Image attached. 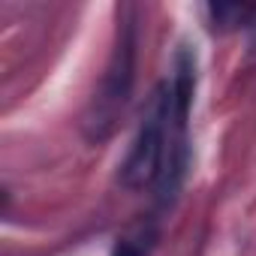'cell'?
<instances>
[{
	"label": "cell",
	"mask_w": 256,
	"mask_h": 256,
	"mask_svg": "<svg viewBox=\"0 0 256 256\" xmlns=\"http://www.w3.org/2000/svg\"><path fill=\"white\" fill-rule=\"evenodd\" d=\"M112 256H148V250H145L139 241H133V238H120V241L114 244Z\"/></svg>",
	"instance_id": "4"
},
{
	"label": "cell",
	"mask_w": 256,
	"mask_h": 256,
	"mask_svg": "<svg viewBox=\"0 0 256 256\" xmlns=\"http://www.w3.org/2000/svg\"><path fill=\"white\" fill-rule=\"evenodd\" d=\"M169 112H172V94L169 84L163 82L145 108V118L139 124V133L133 139V148L120 166V184L139 190L145 184H157L163 157H166V142H169Z\"/></svg>",
	"instance_id": "1"
},
{
	"label": "cell",
	"mask_w": 256,
	"mask_h": 256,
	"mask_svg": "<svg viewBox=\"0 0 256 256\" xmlns=\"http://www.w3.org/2000/svg\"><path fill=\"white\" fill-rule=\"evenodd\" d=\"M133 60H136V24L124 22V28L118 30V46L108 60L100 96L94 102V114L88 118L90 136H106L118 112L126 106V96H130V88H133Z\"/></svg>",
	"instance_id": "2"
},
{
	"label": "cell",
	"mask_w": 256,
	"mask_h": 256,
	"mask_svg": "<svg viewBox=\"0 0 256 256\" xmlns=\"http://www.w3.org/2000/svg\"><path fill=\"white\" fill-rule=\"evenodd\" d=\"M208 16H211L214 28L232 30V28L244 24V22L253 16V6H244V4H211V6H208Z\"/></svg>",
	"instance_id": "3"
}]
</instances>
